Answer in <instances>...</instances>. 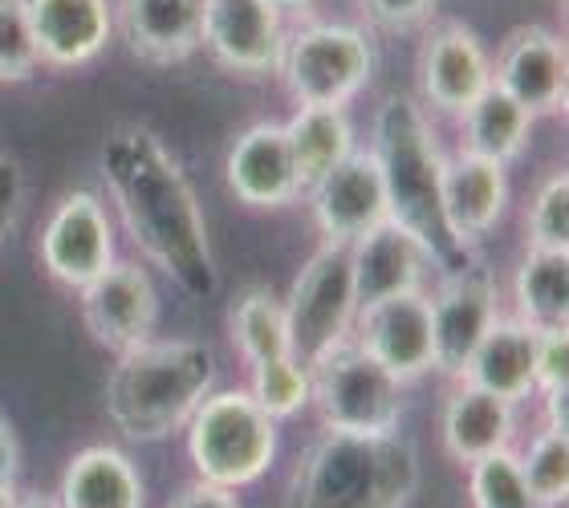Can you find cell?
<instances>
[{
	"instance_id": "obj_16",
	"label": "cell",
	"mask_w": 569,
	"mask_h": 508,
	"mask_svg": "<svg viewBox=\"0 0 569 508\" xmlns=\"http://www.w3.org/2000/svg\"><path fill=\"white\" fill-rule=\"evenodd\" d=\"M431 301V342H436V370H448L451 379H460L472 350L488 333V326L500 318L497 313V281L485 265L451 272L443 289Z\"/></svg>"
},
{
	"instance_id": "obj_29",
	"label": "cell",
	"mask_w": 569,
	"mask_h": 508,
	"mask_svg": "<svg viewBox=\"0 0 569 508\" xmlns=\"http://www.w3.org/2000/svg\"><path fill=\"white\" fill-rule=\"evenodd\" d=\"M525 488L537 508H558L569 497V431L546 427L529 448L517 456Z\"/></svg>"
},
{
	"instance_id": "obj_33",
	"label": "cell",
	"mask_w": 569,
	"mask_h": 508,
	"mask_svg": "<svg viewBox=\"0 0 569 508\" xmlns=\"http://www.w3.org/2000/svg\"><path fill=\"white\" fill-rule=\"evenodd\" d=\"M252 402L273 419H289L309 402V375L301 362H277V367L252 370Z\"/></svg>"
},
{
	"instance_id": "obj_13",
	"label": "cell",
	"mask_w": 569,
	"mask_h": 508,
	"mask_svg": "<svg viewBox=\"0 0 569 508\" xmlns=\"http://www.w3.org/2000/svg\"><path fill=\"white\" fill-rule=\"evenodd\" d=\"M41 260L53 281L82 289L102 269L114 265V228L98 196L90 191H70L53 208L41 237Z\"/></svg>"
},
{
	"instance_id": "obj_39",
	"label": "cell",
	"mask_w": 569,
	"mask_h": 508,
	"mask_svg": "<svg viewBox=\"0 0 569 508\" xmlns=\"http://www.w3.org/2000/svg\"><path fill=\"white\" fill-rule=\"evenodd\" d=\"M546 407H549V427H558V431H569V390L546 395Z\"/></svg>"
},
{
	"instance_id": "obj_36",
	"label": "cell",
	"mask_w": 569,
	"mask_h": 508,
	"mask_svg": "<svg viewBox=\"0 0 569 508\" xmlns=\"http://www.w3.org/2000/svg\"><path fill=\"white\" fill-rule=\"evenodd\" d=\"M167 508H240V500L232 497V488H216L208 480L200 485H188Z\"/></svg>"
},
{
	"instance_id": "obj_38",
	"label": "cell",
	"mask_w": 569,
	"mask_h": 508,
	"mask_svg": "<svg viewBox=\"0 0 569 508\" xmlns=\"http://www.w3.org/2000/svg\"><path fill=\"white\" fill-rule=\"evenodd\" d=\"M12 208H17V171L0 159V232L12 225Z\"/></svg>"
},
{
	"instance_id": "obj_26",
	"label": "cell",
	"mask_w": 569,
	"mask_h": 508,
	"mask_svg": "<svg viewBox=\"0 0 569 508\" xmlns=\"http://www.w3.org/2000/svg\"><path fill=\"white\" fill-rule=\"evenodd\" d=\"M529 130H533V114L497 86H488L485 94L460 114L463 151L485 155L492 163H512L529 147Z\"/></svg>"
},
{
	"instance_id": "obj_42",
	"label": "cell",
	"mask_w": 569,
	"mask_h": 508,
	"mask_svg": "<svg viewBox=\"0 0 569 508\" xmlns=\"http://www.w3.org/2000/svg\"><path fill=\"white\" fill-rule=\"evenodd\" d=\"M12 500H17V492H12V485H0V508H12Z\"/></svg>"
},
{
	"instance_id": "obj_12",
	"label": "cell",
	"mask_w": 569,
	"mask_h": 508,
	"mask_svg": "<svg viewBox=\"0 0 569 508\" xmlns=\"http://www.w3.org/2000/svg\"><path fill=\"white\" fill-rule=\"evenodd\" d=\"M492 86V58L480 37L463 21H436L419 46V90L439 114H456L472 107Z\"/></svg>"
},
{
	"instance_id": "obj_19",
	"label": "cell",
	"mask_w": 569,
	"mask_h": 508,
	"mask_svg": "<svg viewBox=\"0 0 569 508\" xmlns=\"http://www.w3.org/2000/svg\"><path fill=\"white\" fill-rule=\"evenodd\" d=\"M37 58L53 70H78L102 53L114 29L110 0H29Z\"/></svg>"
},
{
	"instance_id": "obj_21",
	"label": "cell",
	"mask_w": 569,
	"mask_h": 508,
	"mask_svg": "<svg viewBox=\"0 0 569 508\" xmlns=\"http://www.w3.org/2000/svg\"><path fill=\"white\" fill-rule=\"evenodd\" d=\"M208 0H119V29L134 58L176 66L203 46Z\"/></svg>"
},
{
	"instance_id": "obj_22",
	"label": "cell",
	"mask_w": 569,
	"mask_h": 508,
	"mask_svg": "<svg viewBox=\"0 0 569 508\" xmlns=\"http://www.w3.org/2000/svg\"><path fill=\"white\" fill-rule=\"evenodd\" d=\"M533 350H537V330L529 321L497 318L472 350L468 367L460 370V382H472L480 390H492L500 399L521 402L533 395Z\"/></svg>"
},
{
	"instance_id": "obj_37",
	"label": "cell",
	"mask_w": 569,
	"mask_h": 508,
	"mask_svg": "<svg viewBox=\"0 0 569 508\" xmlns=\"http://www.w3.org/2000/svg\"><path fill=\"white\" fill-rule=\"evenodd\" d=\"M17 472H21V444H17L9 419L0 415V485H12Z\"/></svg>"
},
{
	"instance_id": "obj_24",
	"label": "cell",
	"mask_w": 569,
	"mask_h": 508,
	"mask_svg": "<svg viewBox=\"0 0 569 508\" xmlns=\"http://www.w3.org/2000/svg\"><path fill=\"white\" fill-rule=\"evenodd\" d=\"M61 508H142V480L119 448L90 444L66 464L58 488Z\"/></svg>"
},
{
	"instance_id": "obj_7",
	"label": "cell",
	"mask_w": 569,
	"mask_h": 508,
	"mask_svg": "<svg viewBox=\"0 0 569 508\" xmlns=\"http://www.w3.org/2000/svg\"><path fill=\"white\" fill-rule=\"evenodd\" d=\"M289 346L301 367H318L321 358L333 355L342 342H350V330L358 321L355 272H350V249L346 245H321L297 272L293 289L281 301Z\"/></svg>"
},
{
	"instance_id": "obj_17",
	"label": "cell",
	"mask_w": 569,
	"mask_h": 508,
	"mask_svg": "<svg viewBox=\"0 0 569 508\" xmlns=\"http://www.w3.org/2000/svg\"><path fill=\"white\" fill-rule=\"evenodd\" d=\"M439 200H443V225L456 249H472L476 240L500 225V216L509 208V171L485 155L460 151L451 163L443 159Z\"/></svg>"
},
{
	"instance_id": "obj_23",
	"label": "cell",
	"mask_w": 569,
	"mask_h": 508,
	"mask_svg": "<svg viewBox=\"0 0 569 508\" xmlns=\"http://www.w3.org/2000/svg\"><path fill=\"white\" fill-rule=\"evenodd\" d=\"M512 436H517V402L472 382H460L451 390L443 407V448L451 460L472 464L488 451L512 448Z\"/></svg>"
},
{
	"instance_id": "obj_9",
	"label": "cell",
	"mask_w": 569,
	"mask_h": 508,
	"mask_svg": "<svg viewBox=\"0 0 569 508\" xmlns=\"http://www.w3.org/2000/svg\"><path fill=\"white\" fill-rule=\"evenodd\" d=\"M492 86L521 102L533 119H553L569 98V53L553 29L521 24L505 37L492 61Z\"/></svg>"
},
{
	"instance_id": "obj_11",
	"label": "cell",
	"mask_w": 569,
	"mask_h": 508,
	"mask_svg": "<svg viewBox=\"0 0 569 508\" xmlns=\"http://www.w3.org/2000/svg\"><path fill=\"white\" fill-rule=\"evenodd\" d=\"M82 293V318L86 330L94 333L98 346H107L110 355H122L131 346L147 342L159 321V293H154L151 272L142 265L114 260L102 269L90 285L78 289Z\"/></svg>"
},
{
	"instance_id": "obj_8",
	"label": "cell",
	"mask_w": 569,
	"mask_h": 508,
	"mask_svg": "<svg viewBox=\"0 0 569 508\" xmlns=\"http://www.w3.org/2000/svg\"><path fill=\"white\" fill-rule=\"evenodd\" d=\"M370 70L375 49L367 33L338 21H313L284 33L277 66L297 107H346L370 82Z\"/></svg>"
},
{
	"instance_id": "obj_41",
	"label": "cell",
	"mask_w": 569,
	"mask_h": 508,
	"mask_svg": "<svg viewBox=\"0 0 569 508\" xmlns=\"http://www.w3.org/2000/svg\"><path fill=\"white\" fill-rule=\"evenodd\" d=\"M269 4H273L277 12H306L313 0H269Z\"/></svg>"
},
{
	"instance_id": "obj_27",
	"label": "cell",
	"mask_w": 569,
	"mask_h": 508,
	"mask_svg": "<svg viewBox=\"0 0 569 508\" xmlns=\"http://www.w3.org/2000/svg\"><path fill=\"white\" fill-rule=\"evenodd\" d=\"M517 318L533 330H569V252L529 249L512 281Z\"/></svg>"
},
{
	"instance_id": "obj_5",
	"label": "cell",
	"mask_w": 569,
	"mask_h": 508,
	"mask_svg": "<svg viewBox=\"0 0 569 508\" xmlns=\"http://www.w3.org/2000/svg\"><path fill=\"white\" fill-rule=\"evenodd\" d=\"M188 456L208 485L244 488L273 464L277 419L252 402L249 390H212L188 419Z\"/></svg>"
},
{
	"instance_id": "obj_20",
	"label": "cell",
	"mask_w": 569,
	"mask_h": 508,
	"mask_svg": "<svg viewBox=\"0 0 569 508\" xmlns=\"http://www.w3.org/2000/svg\"><path fill=\"white\" fill-rule=\"evenodd\" d=\"M346 249H350L358 309L375 306L382 297L423 289V272L431 257H427L423 245H419L407 228L395 225V220L375 225L370 232H362L355 245H346Z\"/></svg>"
},
{
	"instance_id": "obj_14",
	"label": "cell",
	"mask_w": 569,
	"mask_h": 508,
	"mask_svg": "<svg viewBox=\"0 0 569 508\" xmlns=\"http://www.w3.org/2000/svg\"><path fill=\"white\" fill-rule=\"evenodd\" d=\"M203 46L212 58L244 78H269L281 66L284 12L269 0H208L203 9Z\"/></svg>"
},
{
	"instance_id": "obj_35",
	"label": "cell",
	"mask_w": 569,
	"mask_h": 508,
	"mask_svg": "<svg viewBox=\"0 0 569 508\" xmlns=\"http://www.w3.org/2000/svg\"><path fill=\"white\" fill-rule=\"evenodd\" d=\"M358 9L367 12V21L382 33H411L427 24L436 0H358Z\"/></svg>"
},
{
	"instance_id": "obj_25",
	"label": "cell",
	"mask_w": 569,
	"mask_h": 508,
	"mask_svg": "<svg viewBox=\"0 0 569 508\" xmlns=\"http://www.w3.org/2000/svg\"><path fill=\"white\" fill-rule=\"evenodd\" d=\"M284 139H289V151H293L301 196L330 167H338L346 155L355 151V127L342 114V107H301L293 119L284 122Z\"/></svg>"
},
{
	"instance_id": "obj_10",
	"label": "cell",
	"mask_w": 569,
	"mask_h": 508,
	"mask_svg": "<svg viewBox=\"0 0 569 508\" xmlns=\"http://www.w3.org/2000/svg\"><path fill=\"white\" fill-rule=\"evenodd\" d=\"M358 346L399 382L423 379L436 370V342H431V301L423 289L382 297L358 309Z\"/></svg>"
},
{
	"instance_id": "obj_30",
	"label": "cell",
	"mask_w": 569,
	"mask_h": 508,
	"mask_svg": "<svg viewBox=\"0 0 569 508\" xmlns=\"http://www.w3.org/2000/svg\"><path fill=\"white\" fill-rule=\"evenodd\" d=\"M468 497L472 508H537L512 448L488 451L468 464Z\"/></svg>"
},
{
	"instance_id": "obj_28",
	"label": "cell",
	"mask_w": 569,
	"mask_h": 508,
	"mask_svg": "<svg viewBox=\"0 0 569 508\" xmlns=\"http://www.w3.org/2000/svg\"><path fill=\"white\" fill-rule=\"evenodd\" d=\"M232 338H237L240 355H244V362H249L252 370L277 367V362H289V358H293L281 297L269 293L264 285L244 289L240 301L232 306Z\"/></svg>"
},
{
	"instance_id": "obj_34",
	"label": "cell",
	"mask_w": 569,
	"mask_h": 508,
	"mask_svg": "<svg viewBox=\"0 0 569 508\" xmlns=\"http://www.w3.org/2000/svg\"><path fill=\"white\" fill-rule=\"evenodd\" d=\"M533 387L541 395L569 390V330H537Z\"/></svg>"
},
{
	"instance_id": "obj_15",
	"label": "cell",
	"mask_w": 569,
	"mask_h": 508,
	"mask_svg": "<svg viewBox=\"0 0 569 508\" xmlns=\"http://www.w3.org/2000/svg\"><path fill=\"white\" fill-rule=\"evenodd\" d=\"M313 203V225L330 245H355L362 232L391 220L379 159L370 151H350L338 167L306 191Z\"/></svg>"
},
{
	"instance_id": "obj_4",
	"label": "cell",
	"mask_w": 569,
	"mask_h": 508,
	"mask_svg": "<svg viewBox=\"0 0 569 508\" xmlns=\"http://www.w3.org/2000/svg\"><path fill=\"white\" fill-rule=\"evenodd\" d=\"M382 188H387V216L407 228L427 249V257L448 265L456 257V240L443 225V200H439V179H443V155L436 151V139L427 130L423 110L411 98H387L375 119V147Z\"/></svg>"
},
{
	"instance_id": "obj_40",
	"label": "cell",
	"mask_w": 569,
	"mask_h": 508,
	"mask_svg": "<svg viewBox=\"0 0 569 508\" xmlns=\"http://www.w3.org/2000/svg\"><path fill=\"white\" fill-rule=\"evenodd\" d=\"M12 508H61V505L53 497H17Z\"/></svg>"
},
{
	"instance_id": "obj_1",
	"label": "cell",
	"mask_w": 569,
	"mask_h": 508,
	"mask_svg": "<svg viewBox=\"0 0 569 508\" xmlns=\"http://www.w3.org/2000/svg\"><path fill=\"white\" fill-rule=\"evenodd\" d=\"M102 183L131 240L191 297L216 293V260L200 200L176 155L147 127H114L98 151Z\"/></svg>"
},
{
	"instance_id": "obj_31",
	"label": "cell",
	"mask_w": 569,
	"mask_h": 508,
	"mask_svg": "<svg viewBox=\"0 0 569 508\" xmlns=\"http://www.w3.org/2000/svg\"><path fill=\"white\" fill-rule=\"evenodd\" d=\"M525 240L529 249L541 252H569V176L558 171L541 183V191L529 203L525 216Z\"/></svg>"
},
{
	"instance_id": "obj_18",
	"label": "cell",
	"mask_w": 569,
	"mask_h": 508,
	"mask_svg": "<svg viewBox=\"0 0 569 508\" xmlns=\"http://www.w3.org/2000/svg\"><path fill=\"white\" fill-rule=\"evenodd\" d=\"M228 188L249 208H284L301 196L293 151L281 122H257L228 151Z\"/></svg>"
},
{
	"instance_id": "obj_3",
	"label": "cell",
	"mask_w": 569,
	"mask_h": 508,
	"mask_svg": "<svg viewBox=\"0 0 569 508\" xmlns=\"http://www.w3.org/2000/svg\"><path fill=\"white\" fill-rule=\"evenodd\" d=\"M419 488L416 448L391 436L326 431L301 456L284 508H407Z\"/></svg>"
},
{
	"instance_id": "obj_6",
	"label": "cell",
	"mask_w": 569,
	"mask_h": 508,
	"mask_svg": "<svg viewBox=\"0 0 569 508\" xmlns=\"http://www.w3.org/2000/svg\"><path fill=\"white\" fill-rule=\"evenodd\" d=\"M309 399L318 402L326 431L342 436H391L403 415V382L382 370L358 342H342L318 367H309Z\"/></svg>"
},
{
	"instance_id": "obj_2",
	"label": "cell",
	"mask_w": 569,
	"mask_h": 508,
	"mask_svg": "<svg viewBox=\"0 0 569 508\" xmlns=\"http://www.w3.org/2000/svg\"><path fill=\"white\" fill-rule=\"evenodd\" d=\"M216 379V358L203 342H147L122 350L107 379V415L134 444L176 436L188 427Z\"/></svg>"
},
{
	"instance_id": "obj_32",
	"label": "cell",
	"mask_w": 569,
	"mask_h": 508,
	"mask_svg": "<svg viewBox=\"0 0 569 508\" xmlns=\"http://www.w3.org/2000/svg\"><path fill=\"white\" fill-rule=\"evenodd\" d=\"M41 66L29 24V0H0V86L29 82Z\"/></svg>"
}]
</instances>
